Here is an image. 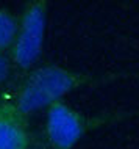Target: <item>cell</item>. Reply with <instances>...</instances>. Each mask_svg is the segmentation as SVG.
I'll return each instance as SVG.
<instances>
[{"label": "cell", "instance_id": "2", "mask_svg": "<svg viewBox=\"0 0 139 149\" xmlns=\"http://www.w3.org/2000/svg\"><path fill=\"white\" fill-rule=\"evenodd\" d=\"M45 24L47 3L41 0L30 3L22 16L13 44V58L19 68L28 69L41 57L45 38Z\"/></svg>", "mask_w": 139, "mask_h": 149}, {"label": "cell", "instance_id": "3", "mask_svg": "<svg viewBox=\"0 0 139 149\" xmlns=\"http://www.w3.org/2000/svg\"><path fill=\"white\" fill-rule=\"evenodd\" d=\"M94 126L95 119L85 116L63 100L47 108L45 136L52 149H74Z\"/></svg>", "mask_w": 139, "mask_h": 149}, {"label": "cell", "instance_id": "1", "mask_svg": "<svg viewBox=\"0 0 139 149\" xmlns=\"http://www.w3.org/2000/svg\"><path fill=\"white\" fill-rule=\"evenodd\" d=\"M91 82L92 77L89 75L56 64L38 68L28 75L17 93L14 110L21 116L36 113L42 108H49L53 104L61 102L69 93Z\"/></svg>", "mask_w": 139, "mask_h": 149}, {"label": "cell", "instance_id": "6", "mask_svg": "<svg viewBox=\"0 0 139 149\" xmlns=\"http://www.w3.org/2000/svg\"><path fill=\"white\" fill-rule=\"evenodd\" d=\"M10 61H8V58L5 57V55L0 52V85H2L3 82L8 79V75H10Z\"/></svg>", "mask_w": 139, "mask_h": 149}, {"label": "cell", "instance_id": "7", "mask_svg": "<svg viewBox=\"0 0 139 149\" xmlns=\"http://www.w3.org/2000/svg\"><path fill=\"white\" fill-rule=\"evenodd\" d=\"M27 149H47V148H27Z\"/></svg>", "mask_w": 139, "mask_h": 149}, {"label": "cell", "instance_id": "5", "mask_svg": "<svg viewBox=\"0 0 139 149\" xmlns=\"http://www.w3.org/2000/svg\"><path fill=\"white\" fill-rule=\"evenodd\" d=\"M19 24L8 10H0V52L10 49L14 44Z\"/></svg>", "mask_w": 139, "mask_h": 149}, {"label": "cell", "instance_id": "4", "mask_svg": "<svg viewBox=\"0 0 139 149\" xmlns=\"http://www.w3.org/2000/svg\"><path fill=\"white\" fill-rule=\"evenodd\" d=\"M30 134L17 111H0V149H27Z\"/></svg>", "mask_w": 139, "mask_h": 149}]
</instances>
